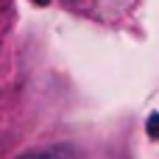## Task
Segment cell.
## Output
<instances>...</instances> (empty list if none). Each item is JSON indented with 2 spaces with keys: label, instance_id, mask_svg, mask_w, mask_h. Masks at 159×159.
Instances as JSON below:
<instances>
[{
  "label": "cell",
  "instance_id": "obj_1",
  "mask_svg": "<svg viewBox=\"0 0 159 159\" xmlns=\"http://www.w3.org/2000/svg\"><path fill=\"white\" fill-rule=\"evenodd\" d=\"M20 159H67V157L59 154V151H34V154H25Z\"/></svg>",
  "mask_w": 159,
  "mask_h": 159
},
{
  "label": "cell",
  "instance_id": "obj_3",
  "mask_svg": "<svg viewBox=\"0 0 159 159\" xmlns=\"http://www.w3.org/2000/svg\"><path fill=\"white\" fill-rule=\"evenodd\" d=\"M31 3H36V6H48L50 0H31Z\"/></svg>",
  "mask_w": 159,
  "mask_h": 159
},
{
  "label": "cell",
  "instance_id": "obj_2",
  "mask_svg": "<svg viewBox=\"0 0 159 159\" xmlns=\"http://www.w3.org/2000/svg\"><path fill=\"white\" fill-rule=\"evenodd\" d=\"M145 129H148V137L159 140V115H157V112H154V115L148 117V126H145Z\"/></svg>",
  "mask_w": 159,
  "mask_h": 159
}]
</instances>
